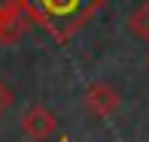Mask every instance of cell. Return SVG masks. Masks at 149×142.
<instances>
[{
    "mask_svg": "<svg viewBox=\"0 0 149 142\" xmlns=\"http://www.w3.org/2000/svg\"><path fill=\"white\" fill-rule=\"evenodd\" d=\"M33 24H43L58 43L73 39L107 0H22Z\"/></svg>",
    "mask_w": 149,
    "mask_h": 142,
    "instance_id": "6da1fadb",
    "label": "cell"
},
{
    "mask_svg": "<svg viewBox=\"0 0 149 142\" xmlns=\"http://www.w3.org/2000/svg\"><path fill=\"white\" fill-rule=\"evenodd\" d=\"M31 15L22 0H0V43L3 45H15L24 36Z\"/></svg>",
    "mask_w": 149,
    "mask_h": 142,
    "instance_id": "7a4b0ae2",
    "label": "cell"
},
{
    "mask_svg": "<svg viewBox=\"0 0 149 142\" xmlns=\"http://www.w3.org/2000/svg\"><path fill=\"white\" fill-rule=\"evenodd\" d=\"M82 103H85V112L88 115H94V118H110V115L119 112L122 94H119V88L110 85V82H94V85L85 88Z\"/></svg>",
    "mask_w": 149,
    "mask_h": 142,
    "instance_id": "3957f363",
    "label": "cell"
},
{
    "mask_svg": "<svg viewBox=\"0 0 149 142\" xmlns=\"http://www.w3.org/2000/svg\"><path fill=\"white\" fill-rule=\"evenodd\" d=\"M55 130H58V118H55L52 109H46L43 103H33V106L24 109V115H22V133L28 139L46 142Z\"/></svg>",
    "mask_w": 149,
    "mask_h": 142,
    "instance_id": "277c9868",
    "label": "cell"
},
{
    "mask_svg": "<svg viewBox=\"0 0 149 142\" xmlns=\"http://www.w3.org/2000/svg\"><path fill=\"white\" fill-rule=\"evenodd\" d=\"M128 30H131L134 39L149 43V0H143V3L128 15Z\"/></svg>",
    "mask_w": 149,
    "mask_h": 142,
    "instance_id": "5b68a950",
    "label": "cell"
},
{
    "mask_svg": "<svg viewBox=\"0 0 149 142\" xmlns=\"http://www.w3.org/2000/svg\"><path fill=\"white\" fill-rule=\"evenodd\" d=\"M12 103H15V91H12V88L6 85L3 79H0V118H3V115L12 109Z\"/></svg>",
    "mask_w": 149,
    "mask_h": 142,
    "instance_id": "8992f818",
    "label": "cell"
},
{
    "mask_svg": "<svg viewBox=\"0 0 149 142\" xmlns=\"http://www.w3.org/2000/svg\"><path fill=\"white\" fill-rule=\"evenodd\" d=\"M146 64H149V51H146Z\"/></svg>",
    "mask_w": 149,
    "mask_h": 142,
    "instance_id": "52a82bcc",
    "label": "cell"
},
{
    "mask_svg": "<svg viewBox=\"0 0 149 142\" xmlns=\"http://www.w3.org/2000/svg\"><path fill=\"white\" fill-rule=\"evenodd\" d=\"M61 142H67V136H64V139H61Z\"/></svg>",
    "mask_w": 149,
    "mask_h": 142,
    "instance_id": "ba28073f",
    "label": "cell"
}]
</instances>
